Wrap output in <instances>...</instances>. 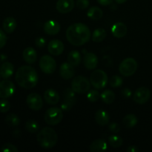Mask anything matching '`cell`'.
I'll use <instances>...</instances> for the list:
<instances>
[{
	"label": "cell",
	"mask_w": 152,
	"mask_h": 152,
	"mask_svg": "<svg viewBox=\"0 0 152 152\" xmlns=\"http://www.w3.org/2000/svg\"><path fill=\"white\" fill-rule=\"evenodd\" d=\"M66 38L73 45L78 47L83 45L90 40V29L85 24H73L67 28Z\"/></svg>",
	"instance_id": "1"
},
{
	"label": "cell",
	"mask_w": 152,
	"mask_h": 152,
	"mask_svg": "<svg viewBox=\"0 0 152 152\" xmlns=\"http://www.w3.org/2000/svg\"><path fill=\"white\" fill-rule=\"evenodd\" d=\"M15 79L17 84L25 89L34 88L39 80L37 71L33 67L28 65H24L18 68Z\"/></svg>",
	"instance_id": "2"
},
{
	"label": "cell",
	"mask_w": 152,
	"mask_h": 152,
	"mask_svg": "<svg viewBox=\"0 0 152 152\" xmlns=\"http://www.w3.org/2000/svg\"><path fill=\"white\" fill-rule=\"evenodd\" d=\"M37 140L42 148L45 149L52 148L57 143V133L51 128L45 127L37 134Z\"/></svg>",
	"instance_id": "3"
},
{
	"label": "cell",
	"mask_w": 152,
	"mask_h": 152,
	"mask_svg": "<svg viewBox=\"0 0 152 152\" xmlns=\"http://www.w3.org/2000/svg\"><path fill=\"white\" fill-rule=\"evenodd\" d=\"M108 76L104 71L100 69L95 70L90 76L91 84L96 89H102L107 86Z\"/></svg>",
	"instance_id": "4"
},
{
	"label": "cell",
	"mask_w": 152,
	"mask_h": 152,
	"mask_svg": "<svg viewBox=\"0 0 152 152\" xmlns=\"http://www.w3.org/2000/svg\"><path fill=\"white\" fill-rule=\"evenodd\" d=\"M71 88L77 94H86L91 88L90 81L83 76H77L71 81Z\"/></svg>",
	"instance_id": "5"
},
{
	"label": "cell",
	"mask_w": 152,
	"mask_h": 152,
	"mask_svg": "<svg viewBox=\"0 0 152 152\" xmlns=\"http://www.w3.org/2000/svg\"><path fill=\"white\" fill-rule=\"evenodd\" d=\"M63 119L62 110L59 108H50L45 114V122L50 126H56L61 123Z\"/></svg>",
	"instance_id": "6"
},
{
	"label": "cell",
	"mask_w": 152,
	"mask_h": 152,
	"mask_svg": "<svg viewBox=\"0 0 152 152\" xmlns=\"http://www.w3.org/2000/svg\"><path fill=\"white\" fill-rule=\"evenodd\" d=\"M137 69V62L134 58H126L121 62L119 66L120 73L124 77H131Z\"/></svg>",
	"instance_id": "7"
},
{
	"label": "cell",
	"mask_w": 152,
	"mask_h": 152,
	"mask_svg": "<svg viewBox=\"0 0 152 152\" xmlns=\"http://www.w3.org/2000/svg\"><path fill=\"white\" fill-rule=\"evenodd\" d=\"M39 68L43 73L46 74H51L56 68L55 59L48 55L42 56L39 60Z\"/></svg>",
	"instance_id": "8"
},
{
	"label": "cell",
	"mask_w": 152,
	"mask_h": 152,
	"mask_svg": "<svg viewBox=\"0 0 152 152\" xmlns=\"http://www.w3.org/2000/svg\"><path fill=\"white\" fill-rule=\"evenodd\" d=\"M151 96L150 90L146 87H140L135 91L133 99L136 103L142 105L148 102Z\"/></svg>",
	"instance_id": "9"
},
{
	"label": "cell",
	"mask_w": 152,
	"mask_h": 152,
	"mask_svg": "<svg viewBox=\"0 0 152 152\" xmlns=\"http://www.w3.org/2000/svg\"><path fill=\"white\" fill-rule=\"evenodd\" d=\"M15 86L10 80H4L0 82V98L7 99L14 94Z\"/></svg>",
	"instance_id": "10"
},
{
	"label": "cell",
	"mask_w": 152,
	"mask_h": 152,
	"mask_svg": "<svg viewBox=\"0 0 152 152\" xmlns=\"http://www.w3.org/2000/svg\"><path fill=\"white\" fill-rule=\"evenodd\" d=\"M26 102L29 108L33 111H39L43 106V101L41 96L37 93H31L27 96Z\"/></svg>",
	"instance_id": "11"
},
{
	"label": "cell",
	"mask_w": 152,
	"mask_h": 152,
	"mask_svg": "<svg viewBox=\"0 0 152 152\" xmlns=\"http://www.w3.org/2000/svg\"><path fill=\"white\" fill-rule=\"evenodd\" d=\"M65 49L63 42L59 39H53L48 43V50L50 54L53 56H59L62 54Z\"/></svg>",
	"instance_id": "12"
},
{
	"label": "cell",
	"mask_w": 152,
	"mask_h": 152,
	"mask_svg": "<svg viewBox=\"0 0 152 152\" xmlns=\"http://www.w3.org/2000/svg\"><path fill=\"white\" fill-rule=\"evenodd\" d=\"M75 2L74 0H58L56 8L60 13H68L74 9Z\"/></svg>",
	"instance_id": "13"
},
{
	"label": "cell",
	"mask_w": 152,
	"mask_h": 152,
	"mask_svg": "<svg viewBox=\"0 0 152 152\" xmlns=\"http://www.w3.org/2000/svg\"><path fill=\"white\" fill-rule=\"evenodd\" d=\"M83 65L88 70H93L98 65V58L94 53H86L83 57Z\"/></svg>",
	"instance_id": "14"
},
{
	"label": "cell",
	"mask_w": 152,
	"mask_h": 152,
	"mask_svg": "<svg viewBox=\"0 0 152 152\" xmlns=\"http://www.w3.org/2000/svg\"><path fill=\"white\" fill-rule=\"evenodd\" d=\"M59 74L65 80H70L75 74L74 66L69 62H64L61 65L59 68Z\"/></svg>",
	"instance_id": "15"
},
{
	"label": "cell",
	"mask_w": 152,
	"mask_h": 152,
	"mask_svg": "<svg viewBox=\"0 0 152 152\" xmlns=\"http://www.w3.org/2000/svg\"><path fill=\"white\" fill-rule=\"evenodd\" d=\"M60 31V25L55 20H48L45 23L44 31L50 36L56 35Z\"/></svg>",
	"instance_id": "16"
},
{
	"label": "cell",
	"mask_w": 152,
	"mask_h": 152,
	"mask_svg": "<svg viewBox=\"0 0 152 152\" xmlns=\"http://www.w3.org/2000/svg\"><path fill=\"white\" fill-rule=\"evenodd\" d=\"M127 27L123 22H117L111 27V33L117 38H123L127 34Z\"/></svg>",
	"instance_id": "17"
},
{
	"label": "cell",
	"mask_w": 152,
	"mask_h": 152,
	"mask_svg": "<svg viewBox=\"0 0 152 152\" xmlns=\"http://www.w3.org/2000/svg\"><path fill=\"white\" fill-rule=\"evenodd\" d=\"M44 99L49 105H56L59 101V95L53 89H48L44 93Z\"/></svg>",
	"instance_id": "18"
},
{
	"label": "cell",
	"mask_w": 152,
	"mask_h": 152,
	"mask_svg": "<svg viewBox=\"0 0 152 152\" xmlns=\"http://www.w3.org/2000/svg\"><path fill=\"white\" fill-rule=\"evenodd\" d=\"M95 121L97 123L98 125L99 126H106L107 124H108L110 121V116L108 114V112H106L104 110L100 109L98 110L96 113H95L94 116Z\"/></svg>",
	"instance_id": "19"
},
{
	"label": "cell",
	"mask_w": 152,
	"mask_h": 152,
	"mask_svg": "<svg viewBox=\"0 0 152 152\" xmlns=\"http://www.w3.org/2000/svg\"><path fill=\"white\" fill-rule=\"evenodd\" d=\"M14 71V66L11 62H5L1 64L0 67V74L4 79H7L11 77Z\"/></svg>",
	"instance_id": "20"
},
{
	"label": "cell",
	"mask_w": 152,
	"mask_h": 152,
	"mask_svg": "<svg viewBox=\"0 0 152 152\" xmlns=\"http://www.w3.org/2000/svg\"><path fill=\"white\" fill-rule=\"evenodd\" d=\"M37 52L31 47L26 48L22 53L23 59L28 64H34L37 60Z\"/></svg>",
	"instance_id": "21"
},
{
	"label": "cell",
	"mask_w": 152,
	"mask_h": 152,
	"mask_svg": "<svg viewBox=\"0 0 152 152\" xmlns=\"http://www.w3.org/2000/svg\"><path fill=\"white\" fill-rule=\"evenodd\" d=\"M106 149L107 143L103 139H97L93 141L89 146V150L91 152H102Z\"/></svg>",
	"instance_id": "22"
},
{
	"label": "cell",
	"mask_w": 152,
	"mask_h": 152,
	"mask_svg": "<svg viewBox=\"0 0 152 152\" xmlns=\"http://www.w3.org/2000/svg\"><path fill=\"white\" fill-rule=\"evenodd\" d=\"M3 29L7 34H12L16 28V19L11 16H8L3 21Z\"/></svg>",
	"instance_id": "23"
},
{
	"label": "cell",
	"mask_w": 152,
	"mask_h": 152,
	"mask_svg": "<svg viewBox=\"0 0 152 152\" xmlns=\"http://www.w3.org/2000/svg\"><path fill=\"white\" fill-rule=\"evenodd\" d=\"M81 54L77 50H72L68 53V62L74 67L78 66L81 63Z\"/></svg>",
	"instance_id": "24"
},
{
	"label": "cell",
	"mask_w": 152,
	"mask_h": 152,
	"mask_svg": "<svg viewBox=\"0 0 152 152\" xmlns=\"http://www.w3.org/2000/svg\"><path fill=\"white\" fill-rule=\"evenodd\" d=\"M87 16L93 20H99L103 16V12L99 7H91L88 10Z\"/></svg>",
	"instance_id": "25"
},
{
	"label": "cell",
	"mask_w": 152,
	"mask_h": 152,
	"mask_svg": "<svg viewBox=\"0 0 152 152\" xmlns=\"http://www.w3.org/2000/svg\"><path fill=\"white\" fill-rule=\"evenodd\" d=\"M106 35V31L104 28H98L92 34V40L95 42H100L105 39Z\"/></svg>",
	"instance_id": "26"
},
{
	"label": "cell",
	"mask_w": 152,
	"mask_h": 152,
	"mask_svg": "<svg viewBox=\"0 0 152 152\" xmlns=\"http://www.w3.org/2000/svg\"><path fill=\"white\" fill-rule=\"evenodd\" d=\"M137 117L134 114H128L124 117L123 120V124L125 125L126 128L128 129H132V128L134 127L137 123Z\"/></svg>",
	"instance_id": "27"
},
{
	"label": "cell",
	"mask_w": 152,
	"mask_h": 152,
	"mask_svg": "<svg viewBox=\"0 0 152 152\" xmlns=\"http://www.w3.org/2000/svg\"><path fill=\"white\" fill-rule=\"evenodd\" d=\"M100 97L105 103L111 104L115 99V94L112 91L106 90L101 94Z\"/></svg>",
	"instance_id": "28"
},
{
	"label": "cell",
	"mask_w": 152,
	"mask_h": 152,
	"mask_svg": "<svg viewBox=\"0 0 152 152\" xmlns=\"http://www.w3.org/2000/svg\"><path fill=\"white\" fill-rule=\"evenodd\" d=\"M25 129H26L27 132H28L29 133L34 134L39 130L40 126L35 120H30L27 121L26 124H25Z\"/></svg>",
	"instance_id": "29"
},
{
	"label": "cell",
	"mask_w": 152,
	"mask_h": 152,
	"mask_svg": "<svg viewBox=\"0 0 152 152\" xmlns=\"http://www.w3.org/2000/svg\"><path fill=\"white\" fill-rule=\"evenodd\" d=\"M76 92L72 89V88H68L64 91V100L68 101L70 102H72L75 105L76 103Z\"/></svg>",
	"instance_id": "30"
},
{
	"label": "cell",
	"mask_w": 152,
	"mask_h": 152,
	"mask_svg": "<svg viewBox=\"0 0 152 152\" xmlns=\"http://www.w3.org/2000/svg\"><path fill=\"white\" fill-rule=\"evenodd\" d=\"M5 123L8 126L14 127V126H19V123H20V119L16 114H10L5 117Z\"/></svg>",
	"instance_id": "31"
},
{
	"label": "cell",
	"mask_w": 152,
	"mask_h": 152,
	"mask_svg": "<svg viewBox=\"0 0 152 152\" xmlns=\"http://www.w3.org/2000/svg\"><path fill=\"white\" fill-rule=\"evenodd\" d=\"M108 142L113 148H120L123 143V140L117 135H111L108 137Z\"/></svg>",
	"instance_id": "32"
},
{
	"label": "cell",
	"mask_w": 152,
	"mask_h": 152,
	"mask_svg": "<svg viewBox=\"0 0 152 152\" xmlns=\"http://www.w3.org/2000/svg\"><path fill=\"white\" fill-rule=\"evenodd\" d=\"M123 79L118 75L113 76V77H111V80H110V85H111V86L112 88L120 87V86L123 85Z\"/></svg>",
	"instance_id": "33"
},
{
	"label": "cell",
	"mask_w": 152,
	"mask_h": 152,
	"mask_svg": "<svg viewBox=\"0 0 152 152\" xmlns=\"http://www.w3.org/2000/svg\"><path fill=\"white\" fill-rule=\"evenodd\" d=\"M100 97L99 91L96 90H90L88 91V93L87 94V98L90 102H96Z\"/></svg>",
	"instance_id": "34"
},
{
	"label": "cell",
	"mask_w": 152,
	"mask_h": 152,
	"mask_svg": "<svg viewBox=\"0 0 152 152\" xmlns=\"http://www.w3.org/2000/svg\"><path fill=\"white\" fill-rule=\"evenodd\" d=\"M10 103L7 99H1L0 100V112L6 113L10 110Z\"/></svg>",
	"instance_id": "35"
},
{
	"label": "cell",
	"mask_w": 152,
	"mask_h": 152,
	"mask_svg": "<svg viewBox=\"0 0 152 152\" xmlns=\"http://www.w3.org/2000/svg\"><path fill=\"white\" fill-rule=\"evenodd\" d=\"M1 152H18V148L14 145L10 143H6L1 148Z\"/></svg>",
	"instance_id": "36"
},
{
	"label": "cell",
	"mask_w": 152,
	"mask_h": 152,
	"mask_svg": "<svg viewBox=\"0 0 152 152\" xmlns=\"http://www.w3.org/2000/svg\"><path fill=\"white\" fill-rule=\"evenodd\" d=\"M77 7L80 10H85L89 5V0H77Z\"/></svg>",
	"instance_id": "37"
},
{
	"label": "cell",
	"mask_w": 152,
	"mask_h": 152,
	"mask_svg": "<svg viewBox=\"0 0 152 152\" xmlns=\"http://www.w3.org/2000/svg\"><path fill=\"white\" fill-rule=\"evenodd\" d=\"M74 104H73L72 102L64 100V102H62V104L61 105V109L63 111H68L69 110H71V108H72V107L74 106Z\"/></svg>",
	"instance_id": "38"
},
{
	"label": "cell",
	"mask_w": 152,
	"mask_h": 152,
	"mask_svg": "<svg viewBox=\"0 0 152 152\" xmlns=\"http://www.w3.org/2000/svg\"><path fill=\"white\" fill-rule=\"evenodd\" d=\"M7 42V36L2 30L0 29V49L2 48Z\"/></svg>",
	"instance_id": "39"
},
{
	"label": "cell",
	"mask_w": 152,
	"mask_h": 152,
	"mask_svg": "<svg viewBox=\"0 0 152 152\" xmlns=\"http://www.w3.org/2000/svg\"><path fill=\"white\" fill-rule=\"evenodd\" d=\"M108 128H109V130L111 132H112L113 133H118L120 132V125L118 123H115V122H113V123H110L109 126H108Z\"/></svg>",
	"instance_id": "40"
},
{
	"label": "cell",
	"mask_w": 152,
	"mask_h": 152,
	"mask_svg": "<svg viewBox=\"0 0 152 152\" xmlns=\"http://www.w3.org/2000/svg\"><path fill=\"white\" fill-rule=\"evenodd\" d=\"M35 44L38 48H43L45 45V40L42 37H38L35 40Z\"/></svg>",
	"instance_id": "41"
},
{
	"label": "cell",
	"mask_w": 152,
	"mask_h": 152,
	"mask_svg": "<svg viewBox=\"0 0 152 152\" xmlns=\"http://www.w3.org/2000/svg\"><path fill=\"white\" fill-rule=\"evenodd\" d=\"M98 1L99 4H100L101 5L103 6H107L109 5V4H112L113 0H96Z\"/></svg>",
	"instance_id": "42"
},
{
	"label": "cell",
	"mask_w": 152,
	"mask_h": 152,
	"mask_svg": "<svg viewBox=\"0 0 152 152\" xmlns=\"http://www.w3.org/2000/svg\"><path fill=\"white\" fill-rule=\"evenodd\" d=\"M122 93H123V95L125 97L128 98L129 96H131V95H132V91L129 88H124L123 90V91H122Z\"/></svg>",
	"instance_id": "43"
},
{
	"label": "cell",
	"mask_w": 152,
	"mask_h": 152,
	"mask_svg": "<svg viewBox=\"0 0 152 152\" xmlns=\"http://www.w3.org/2000/svg\"><path fill=\"white\" fill-rule=\"evenodd\" d=\"M128 152H137L139 151V148L135 145H131L127 148Z\"/></svg>",
	"instance_id": "44"
},
{
	"label": "cell",
	"mask_w": 152,
	"mask_h": 152,
	"mask_svg": "<svg viewBox=\"0 0 152 152\" xmlns=\"http://www.w3.org/2000/svg\"><path fill=\"white\" fill-rule=\"evenodd\" d=\"M115 1L118 4H123V3H125L126 1H127L128 0H115Z\"/></svg>",
	"instance_id": "45"
},
{
	"label": "cell",
	"mask_w": 152,
	"mask_h": 152,
	"mask_svg": "<svg viewBox=\"0 0 152 152\" xmlns=\"http://www.w3.org/2000/svg\"><path fill=\"white\" fill-rule=\"evenodd\" d=\"M0 76H1V74H0Z\"/></svg>",
	"instance_id": "46"
}]
</instances>
